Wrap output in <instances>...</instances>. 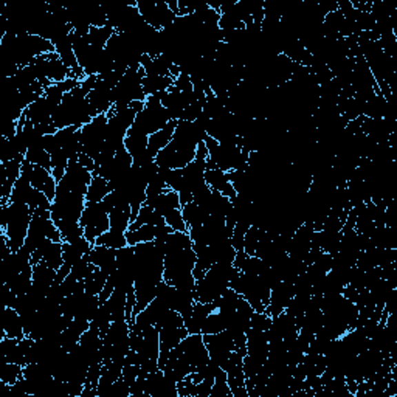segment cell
I'll use <instances>...</instances> for the list:
<instances>
[{
    "label": "cell",
    "mask_w": 397,
    "mask_h": 397,
    "mask_svg": "<svg viewBox=\"0 0 397 397\" xmlns=\"http://www.w3.org/2000/svg\"><path fill=\"white\" fill-rule=\"evenodd\" d=\"M95 112L92 110L87 93L81 87H74L62 98L61 104L53 115L54 126L59 129L78 128L81 129L95 118Z\"/></svg>",
    "instance_id": "cell-1"
},
{
    "label": "cell",
    "mask_w": 397,
    "mask_h": 397,
    "mask_svg": "<svg viewBox=\"0 0 397 397\" xmlns=\"http://www.w3.org/2000/svg\"><path fill=\"white\" fill-rule=\"evenodd\" d=\"M33 213L28 205L23 203H0V233L5 234L12 252H17L25 244Z\"/></svg>",
    "instance_id": "cell-2"
},
{
    "label": "cell",
    "mask_w": 397,
    "mask_h": 397,
    "mask_svg": "<svg viewBox=\"0 0 397 397\" xmlns=\"http://www.w3.org/2000/svg\"><path fill=\"white\" fill-rule=\"evenodd\" d=\"M239 275L241 270L236 269L233 264H213L205 276L196 281V301L214 303Z\"/></svg>",
    "instance_id": "cell-3"
},
{
    "label": "cell",
    "mask_w": 397,
    "mask_h": 397,
    "mask_svg": "<svg viewBox=\"0 0 397 397\" xmlns=\"http://www.w3.org/2000/svg\"><path fill=\"white\" fill-rule=\"evenodd\" d=\"M196 252L192 247L180 252L165 254L163 279L176 289H196V278L192 270L196 267Z\"/></svg>",
    "instance_id": "cell-4"
},
{
    "label": "cell",
    "mask_w": 397,
    "mask_h": 397,
    "mask_svg": "<svg viewBox=\"0 0 397 397\" xmlns=\"http://www.w3.org/2000/svg\"><path fill=\"white\" fill-rule=\"evenodd\" d=\"M230 289L236 290L247 300L254 312H264L265 306L270 303L272 287L259 275L241 272V275L230 284Z\"/></svg>",
    "instance_id": "cell-5"
},
{
    "label": "cell",
    "mask_w": 397,
    "mask_h": 397,
    "mask_svg": "<svg viewBox=\"0 0 397 397\" xmlns=\"http://www.w3.org/2000/svg\"><path fill=\"white\" fill-rule=\"evenodd\" d=\"M146 77L143 67H129L123 74L114 89H112V98H114V108H126L134 101H146V93L143 92V78Z\"/></svg>",
    "instance_id": "cell-6"
},
{
    "label": "cell",
    "mask_w": 397,
    "mask_h": 397,
    "mask_svg": "<svg viewBox=\"0 0 397 397\" xmlns=\"http://www.w3.org/2000/svg\"><path fill=\"white\" fill-rule=\"evenodd\" d=\"M171 121L170 112L160 101L159 95L147 96L145 101V108L141 112H139L134 120L132 129L139 130L141 134L152 135L159 132L160 129H163L167 123Z\"/></svg>",
    "instance_id": "cell-7"
},
{
    "label": "cell",
    "mask_w": 397,
    "mask_h": 397,
    "mask_svg": "<svg viewBox=\"0 0 397 397\" xmlns=\"http://www.w3.org/2000/svg\"><path fill=\"white\" fill-rule=\"evenodd\" d=\"M45 239H52L53 242H62L59 230L52 221V211L39 210L33 213V219H31L30 230L23 247H27L31 254H33L36 248Z\"/></svg>",
    "instance_id": "cell-8"
},
{
    "label": "cell",
    "mask_w": 397,
    "mask_h": 397,
    "mask_svg": "<svg viewBox=\"0 0 397 397\" xmlns=\"http://www.w3.org/2000/svg\"><path fill=\"white\" fill-rule=\"evenodd\" d=\"M79 223L84 228V238L95 245L99 236L110 230L109 213L105 211L103 202H85Z\"/></svg>",
    "instance_id": "cell-9"
},
{
    "label": "cell",
    "mask_w": 397,
    "mask_h": 397,
    "mask_svg": "<svg viewBox=\"0 0 397 397\" xmlns=\"http://www.w3.org/2000/svg\"><path fill=\"white\" fill-rule=\"evenodd\" d=\"M108 115H98L93 118L90 123L81 128V145H83V152L89 155L90 159L96 160L101 154L105 132H108Z\"/></svg>",
    "instance_id": "cell-10"
},
{
    "label": "cell",
    "mask_w": 397,
    "mask_h": 397,
    "mask_svg": "<svg viewBox=\"0 0 397 397\" xmlns=\"http://www.w3.org/2000/svg\"><path fill=\"white\" fill-rule=\"evenodd\" d=\"M140 365V376L146 377L147 374L159 369V357H160V334L159 329L149 326L143 331L141 345L136 351Z\"/></svg>",
    "instance_id": "cell-11"
},
{
    "label": "cell",
    "mask_w": 397,
    "mask_h": 397,
    "mask_svg": "<svg viewBox=\"0 0 397 397\" xmlns=\"http://www.w3.org/2000/svg\"><path fill=\"white\" fill-rule=\"evenodd\" d=\"M141 17L145 19L147 25H151L155 30H165L176 21V12H174L163 0H139L136 2Z\"/></svg>",
    "instance_id": "cell-12"
},
{
    "label": "cell",
    "mask_w": 397,
    "mask_h": 397,
    "mask_svg": "<svg viewBox=\"0 0 397 397\" xmlns=\"http://www.w3.org/2000/svg\"><path fill=\"white\" fill-rule=\"evenodd\" d=\"M205 346H207L210 354V362L219 366V368H225V363L232 352L236 351L233 337L228 331H222L217 334H208L203 335Z\"/></svg>",
    "instance_id": "cell-13"
},
{
    "label": "cell",
    "mask_w": 397,
    "mask_h": 397,
    "mask_svg": "<svg viewBox=\"0 0 397 397\" xmlns=\"http://www.w3.org/2000/svg\"><path fill=\"white\" fill-rule=\"evenodd\" d=\"M177 347L179 351L183 354L185 358L190 362L192 372H197L198 369H202L208 365L210 354L207 346H205L202 334H188L182 341H180V345Z\"/></svg>",
    "instance_id": "cell-14"
},
{
    "label": "cell",
    "mask_w": 397,
    "mask_h": 397,
    "mask_svg": "<svg viewBox=\"0 0 397 397\" xmlns=\"http://www.w3.org/2000/svg\"><path fill=\"white\" fill-rule=\"evenodd\" d=\"M244 357L245 356H242L241 352L233 351L227 360L225 368H223V371H227V382L233 397H248L244 374Z\"/></svg>",
    "instance_id": "cell-15"
},
{
    "label": "cell",
    "mask_w": 397,
    "mask_h": 397,
    "mask_svg": "<svg viewBox=\"0 0 397 397\" xmlns=\"http://www.w3.org/2000/svg\"><path fill=\"white\" fill-rule=\"evenodd\" d=\"M92 177L93 174L89 170H85L84 166H81L79 161H70L64 177H62L61 182H58V186L67 191L77 192V194L85 196L92 182Z\"/></svg>",
    "instance_id": "cell-16"
},
{
    "label": "cell",
    "mask_w": 397,
    "mask_h": 397,
    "mask_svg": "<svg viewBox=\"0 0 397 397\" xmlns=\"http://www.w3.org/2000/svg\"><path fill=\"white\" fill-rule=\"evenodd\" d=\"M145 394L146 397H179L177 382L159 368L145 377Z\"/></svg>",
    "instance_id": "cell-17"
},
{
    "label": "cell",
    "mask_w": 397,
    "mask_h": 397,
    "mask_svg": "<svg viewBox=\"0 0 397 397\" xmlns=\"http://www.w3.org/2000/svg\"><path fill=\"white\" fill-rule=\"evenodd\" d=\"M56 149L65 155L70 161H78L81 152H83V145H81V129L78 128H65L59 129L54 134Z\"/></svg>",
    "instance_id": "cell-18"
},
{
    "label": "cell",
    "mask_w": 397,
    "mask_h": 397,
    "mask_svg": "<svg viewBox=\"0 0 397 397\" xmlns=\"http://www.w3.org/2000/svg\"><path fill=\"white\" fill-rule=\"evenodd\" d=\"M147 141L149 135L141 134L132 128L128 130L126 140H124V147L128 149V152L130 154V157H132L135 166H143L146 165L147 161L155 160L151 157V154L147 151Z\"/></svg>",
    "instance_id": "cell-19"
},
{
    "label": "cell",
    "mask_w": 397,
    "mask_h": 397,
    "mask_svg": "<svg viewBox=\"0 0 397 397\" xmlns=\"http://www.w3.org/2000/svg\"><path fill=\"white\" fill-rule=\"evenodd\" d=\"M295 296L294 290V283L289 281H279L276 285H273L270 292V303L265 306L264 312L267 315L278 316L279 314H283L285 309H287L289 303L292 301V298Z\"/></svg>",
    "instance_id": "cell-20"
},
{
    "label": "cell",
    "mask_w": 397,
    "mask_h": 397,
    "mask_svg": "<svg viewBox=\"0 0 397 397\" xmlns=\"http://www.w3.org/2000/svg\"><path fill=\"white\" fill-rule=\"evenodd\" d=\"M43 263L52 269L58 270L64 263L62 259V242H53L52 239H45L31 254V264Z\"/></svg>",
    "instance_id": "cell-21"
},
{
    "label": "cell",
    "mask_w": 397,
    "mask_h": 397,
    "mask_svg": "<svg viewBox=\"0 0 397 397\" xmlns=\"http://www.w3.org/2000/svg\"><path fill=\"white\" fill-rule=\"evenodd\" d=\"M112 87L110 84L105 83L104 79L96 81V85L93 87V90L87 95L90 103L92 110L95 112V115H105L108 112L114 108V98H112Z\"/></svg>",
    "instance_id": "cell-22"
},
{
    "label": "cell",
    "mask_w": 397,
    "mask_h": 397,
    "mask_svg": "<svg viewBox=\"0 0 397 397\" xmlns=\"http://www.w3.org/2000/svg\"><path fill=\"white\" fill-rule=\"evenodd\" d=\"M140 65L143 67V70H145L146 77H171L176 79L180 74V68L177 65H174L163 54L155 56V58L145 54L140 62Z\"/></svg>",
    "instance_id": "cell-23"
},
{
    "label": "cell",
    "mask_w": 397,
    "mask_h": 397,
    "mask_svg": "<svg viewBox=\"0 0 397 397\" xmlns=\"http://www.w3.org/2000/svg\"><path fill=\"white\" fill-rule=\"evenodd\" d=\"M174 230L170 225H143L135 230H128L126 238L129 245H136L140 242H151L163 239L165 236L172 233Z\"/></svg>",
    "instance_id": "cell-24"
},
{
    "label": "cell",
    "mask_w": 397,
    "mask_h": 397,
    "mask_svg": "<svg viewBox=\"0 0 397 397\" xmlns=\"http://www.w3.org/2000/svg\"><path fill=\"white\" fill-rule=\"evenodd\" d=\"M56 109H58V104H54L50 101L48 98L41 96L39 99H36L33 104H30L27 109H25V115H27L28 120L37 126V124H45L53 121V115Z\"/></svg>",
    "instance_id": "cell-25"
},
{
    "label": "cell",
    "mask_w": 397,
    "mask_h": 397,
    "mask_svg": "<svg viewBox=\"0 0 397 397\" xmlns=\"http://www.w3.org/2000/svg\"><path fill=\"white\" fill-rule=\"evenodd\" d=\"M89 261L105 275L110 276L116 270V250L104 245H93L89 253Z\"/></svg>",
    "instance_id": "cell-26"
},
{
    "label": "cell",
    "mask_w": 397,
    "mask_h": 397,
    "mask_svg": "<svg viewBox=\"0 0 397 397\" xmlns=\"http://www.w3.org/2000/svg\"><path fill=\"white\" fill-rule=\"evenodd\" d=\"M205 182H207V185L211 190L221 192V194L227 196L228 198H234L236 194H238L236 190L233 188L232 182H230L228 172L222 170L207 167V171H205Z\"/></svg>",
    "instance_id": "cell-27"
},
{
    "label": "cell",
    "mask_w": 397,
    "mask_h": 397,
    "mask_svg": "<svg viewBox=\"0 0 397 397\" xmlns=\"http://www.w3.org/2000/svg\"><path fill=\"white\" fill-rule=\"evenodd\" d=\"M145 205L152 207L155 211H157V213H160L163 217L172 213L174 210H182L179 192L172 191L170 188H167L165 192H161V194H159V196L146 197Z\"/></svg>",
    "instance_id": "cell-28"
},
{
    "label": "cell",
    "mask_w": 397,
    "mask_h": 397,
    "mask_svg": "<svg viewBox=\"0 0 397 397\" xmlns=\"http://www.w3.org/2000/svg\"><path fill=\"white\" fill-rule=\"evenodd\" d=\"M2 337L17 338V340H22L23 337H27V334H25V329H23L22 316L16 309H12V307L3 309Z\"/></svg>",
    "instance_id": "cell-29"
},
{
    "label": "cell",
    "mask_w": 397,
    "mask_h": 397,
    "mask_svg": "<svg viewBox=\"0 0 397 397\" xmlns=\"http://www.w3.org/2000/svg\"><path fill=\"white\" fill-rule=\"evenodd\" d=\"M31 185H33V188L42 191L43 194L53 202L56 196V188H58V182H56V179L53 177L52 171L41 166H34L33 174H31Z\"/></svg>",
    "instance_id": "cell-30"
},
{
    "label": "cell",
    "mask_w": 397,
    "mask_h": 397,
    "mask_svg": "<svg viewBox=\"0 0 397 397\" xmlns=\"http://www.w3.org/2000/svg\"><path fill=\"white\" fill-rule=\"evenodd\" d=\"M214 310V304L213 303H198L196 301L194 307H192V312L185 318V327L188 334H202V326L207 316Z\"/></svg>",
    "instance_id": "cell-31"
},
{
    "label": "cell",
    "mask_w": 397,
    "mask_h": 397,
    "mask_svg": "<svg viewBox=\"0 0 397 397\" xmlns=\"http://www.w3.org/2000/svg\"><path fill=\"white\" fill-rule=\"evenodd\" d=\"M176 126H177V121L171 120L163 129H160L159 132L149 135L147 151H149V154H151L152 159H155V155H157L161 149H165L167 146V143L172 140V135H174V130H176Z\"/></svg>",
    "instance_id": "cell-32"
},
{
    "label": "cell",
    "mask_w": 397,
    "mask_h": 397,
    "mask_svg": "<svg viewBox=\"0 0 397 397\" xmlns=\"http://www.w3.org/2000/svg\"><path fill=\"white\" fill-rule=\"evenodd\" d=\"M103 304L109 310L112 321L126 320V292L115 289Z\"/></svg>",
    "instance_id": "cell-33"
},
{
    "label": "cell",
    "mask_w": 397,
    "mask_h": 397,
    "mask_svg": "<svg viewBox=\"0 0 397 397\" xmlns=\"http://www.w3.org/2000/svg\"><path fill=\"white\" fill-rule=\"evenodd\" d=\"M205 210H207V213L210 216L225 219L230 211L233 210L232 198H228L227 196H223V194H221V192H217L213 190V194H211V198L208 201V203L205 205Z\"/></svg>",
    "instance_id": "cell-34"
},
{
    "label": "cell",
    "mask_w": 397,
    "mask_h": 397,
    "mask_svg": "<svg viewBox=\"0 0 397 397\" xmlns=\"http://www.w3.org/2000/svg\"><path fill=\"white\" fill-rule=\"evenodd\" d=\"M70 34L65 36V37H61V39H58V41H54L53 45H54V52L59 54L61 61L64 62V64L70 68V70H74V68L79 67V64H78L77 54H74V52H73V43H72Z\"/></svg>",
    "instance_id": "cell-35"
},
{
    "label": "cell",
    "mask_w": 397,
    "mask_h": 397,
    "mask_svg": "<svg viewBox=\"0 0 397 397\" xmlns=\"http://www.w3.org/2000/svg\"><path fill=\"white\" fill-rule=\"evenodd\" d=\"M143 225H166V222H165V217L160 213H157V211H155L152 207H149V205H143L139 211L136 219L129 225V230L140 228Z\"/></svg>",
    "instance_id": "cell-36"
},
{
    "label": "cell",
    "mask_w": 397,
    "mask_h": 397,
    "mask_svg": "<svg viewBox=\"0 0 397 397\" xmlns=\"http://www.w3.org/2000/svg\"><path fill=\"white\" fill-rule=\"evenodd\" d=\"M182 216H183V221L188 228L192 227H201L203 225L207 219L210 217V214L207 213V210L201 205H197L194 202L191 203H186L185 207H182Z\"/></svg>",
    "instance_id": "cell-37"
},
{
    "label": "cell",
    "mask_w": 397,
    "mask_h": 397,
    "mask_svg": "<svg viewBox=\"0 0 397 397\" xmlns=\"http://www.w3.org/2000/svg\"><path fill=\"white\" fill-rule=\"evenodd\" d=\"M174 85V78L171 77H145L143 78V92L146 93V96L157 95V93L170 90V87Z\"/></svg>",
    "instance_id": "cell-38"
},
{
    "label": "cell",
    "mask_w": 397,
    "mask_h": 397,
    "mask_svg": "<svg viewBox=\"0 0 397 397\" xmlns=\"http://www.w3.org/2000/svg\"><path fill=\"white\" fill-rule=\"evenodd\" d=\"M110 185L109 180H105L104 177L93 176L92 182L89 185V190H87L85 194V202H103L104 197L109 194Z\"/></svg>",
    "instance_id": "cell-39"
},
{
    "label": "cell",
    "mask_w": 397,
    "mask_h": 397,
    "mask_svg": "<svg viewBox=\"0 0 397 397\" xmlns=\"http://www.w3.org/2000/svg\"><path fill=\"white\" fill-rule=\"evenodd\" d=\"M33 185H31L30 180L27 177L21 176L17 179V182L12 186V191H11V197H10V202H14V203H23V205H28L30 201V196L31 192H33Z\"/></svg>",
    "instance_id": "cell-40"
},
{
    "label": "cell",
    "mask_w": 397,
    "mask_h": 397,
    "mask_svg": "<svg viewBox=\"0 0 397 397\" xmlns=\"http://www.w3.org/2000/svg\"><path fill=\"white\" fill-rule=\"evenodd\" d=\"M95 245H104L109 248H114V250H120V248L129 245L128 238L124 232H116V230H108V232L103 233L99 238L95 241Z\"/></svg>",
    "instance_id": "cell-41"
},
{
    "label": "cell",
    "mask_w": 397,
    "mask_h": 397,
    "mask_svg": "<svg viewBox=\"0 0 397 397\" xmlns=\"http://www.w3.org/2000/svg\"><path fill=\"white\" fill-rule=\"evenodd\" d=\"M108 278L109 276L105 275L101 269H98V267L93 265L90 273L84 279L85 292H89V294H93V295H99V292L103 290V287L105 285V281H108Z\"/></svg>",
    "instance_id": "cell-42"
},
{
    "label": "cell",
    "mask_w": 397,
    "mask_h": 397,
    "mask_svg": "<svg viewBox=\"0 0 397 397\" xmlns=\"http://www.w3.org/2000/svg\"><path fill=\"white\" fill-rule=\"evenodd\" d=\"M22 376H23V366L8 362H2V365H0V382H2L5 388L14 385Z\"/></svg>",
    "instance_id": "cell-43"
},
{
    "label": "cell",
    "mask_w": 397,
    "mask_h": 397,
    "mask_svg": "<svg viewBox=\"0 0 397 397\" xmlns=\"http://www.w3.org/2000/svg\"><path fill=\"white\" fill-rule=\"evenodd\" d=\"M115 34V30L112 25H105V27H90L89 31V41L90 45H95L99 48H105L110 37Z\"/></svg>",
    "instance_id": "cell-44"
},
{
    "label": "cell",
    "mask_w": 397,
    "mask_h": 397,
    "mask_svg": "<svg viewBox=\"0 0 397 397\" xmlns=\"http://www.w3.org/2000/svg\"><path fill=\"white\" fill-rule=\"evenodd\" d=\"M130 214H132V210H112L109 213L110 228L126 233L130 225Z\"/></svg>",
    "instance_id": "cell-45"
},
{
    "label": "cell",
    "mask_w": 397,
    "mask_h": 397,
    "mask_svg": "<svg viewBox=\"0 0 397 397\" xmlns=\"http://www.w3.org/2000/svg\"><path fill=\"white\" fill-rule=\"evenodd\" d=\"M110 325H112V318H110V315H109V310L105 309V306L101 303V306L98 307L96 314L93 315V318L90 321V327L96 329V331L101 334V337H104L105 332L109 331Z\"/></svg>",
    "instance_id": "cell-46"
},
{
    "label": "cell",
    "mask_w": 397,
    "mask_h": 397,
    "mask_svg": "<svg viewBox=\"0 0 397 397\" xmlns=\"http://www.w3.org/2000/svg\"><path fill=\"white\" fill-rule=\"evenodd\" d=\"M25 160L30 161L31 165L45 167V170L52 171V155H50L45 149H28L25 154Z\"/></svg>",
    "instance_id": "cell-47"
},
{
    "label": "cell",
    "mask_w": 397,
    "mask_h": 397,
    "mask_svg": "<svg viewBox=\"0 0 397 397\" xmlns=\"http://www.w3.org/2000/svg\"><path fill=\"white\" fill-rule=\"evenodd\" d=\"M210 397H233L232 389H230L227 382V371H223L222 368L216 372L214 385L211 388Z\"/></svg>",
    "instance_id": "cell-48"
},
{
    "label": "cell",
    "mask_w": 397,
    "mask_h": 397,
    "mask_svg": "<svg viewBox=\"0 0 397 397\" xmlns=\"http://www.w3.org/2000/svg\"><path fill=\"white\" fill-rule=\"evenodd\" d=\"M225 331V323H223L222 316L219 315V312L214 309L213 312H211L207 320H205L203 326H202V335H208V334H217V332H222Z\"/></svg>",
    "instance_id": "cell-49"
},
{
    "label": "cell",
    "mask_w": 397,
    "mask_h": 397,
    "mask_svg": "<svg viewBox=\"0 0 397 397\" xmlns=\"http://www.w3.org/2000/svg\"><path fill=\"white\" fill-rule=\"evenodd\" d=\"M28 207L31 210V213H36V211L39 210H52V201L43 194L42 191L39 190H33L30 196V201H28Z\"/></svg>",
    "instance_id": "cell-50"
},
{
    "label": "cell",
    "mask_w": 397,
    "mask_h": 397,
    "mask_svg": "<svg viewBox=\"0 0 397 397\" xmlns=\"http://www.w3.org/2000/svg\"><path fill=\"white\" fill-rule=\"evenodd\" d=\"M264 230L263 228H258V227H250L248 228V232L245 233V238H244V252L247 254H250V256H254V252H256V247H258V242L261 239V234H263Z\"/></svg>",
    "instance_id": "cell-51"
},
{
    "label": "cell",
    "mask_w": 397,
    "mask_h": 397,
    "mask_svg": "<svg viewBox=\"0 0 397 397\" xmlns=\"http://www.w3.org/2000/svg\"><path fill=\"white\" fill-rule=\"evenodd\" d=\"M92 267H93V264H90L89 254H85V256H84L83 259L78 261V263L72 267L70 275H72L73 278H77L78 281H84V279L87 278V275H89V273H90Z\"/></svg>",
    "instance_id": "cell-52"
},
{
    "label": "cell",
    "mask_w": 397,
    "mask_h": 397,
    "mask_svg": "<svg viewBox=\"0 0 397 397\" xmlns=\"http://www.w3.org/2000/svg\"><path fill=\"white\" fill-rule=\"evenodd\" d=\"M165 222L174 232H188V225L185 223L182 216V210H174L172 213L165 216Z\"/></svg>",
    "instance_id": "cell-53"
},
{
    "label": "cell",
    "mask_w": 397,
    "mask_h": 397,
    "mask_svg": "<svg viewBox=\"0 0 397 397\" xmlns=\"http://www.w3.org/2000/svg\"><path fill=\"white\" fill-rule=\"evenodd\" d=\"M272 325V316L265 312H254L252 316V327L259 331H269Z\"/></svg>",
    "instance_id": "cell-54"
},
{
    "label": "cell",
    "mask_w": 397,
    "mask_h": 397,
    "mask_svg": "<svg viewBox=\"0 0 397 397\" xmlns=\"http://www.w3.org/2000/svg\"><path fill=\"white\" fill-rule=\"evenodd\" d=\"M310 265H315L316 269L321 270L323 273H327L329 270L332 269V254L321 252V253L318 254V258L315 259V263L310 264Z\"/></svg>",
    "instance_id": "cell-55"
},
{
    "label": "cell",
    "mask_w": 397,
    "mask_h": 397,
    "mask_svg": "<svg viewBox=\"0 0 397 397\" xmlns=\"http://www.w3.org/2000/svg\"><path fill=\"white\" fill-rule=\"evenodd\" d=\"M174 85H176L180 92H191L192 89H194V87H192L191 78L185 73H180L179 77L174 79Z\"/></svg>",
    "instance_id": "cell-56"
},
{
    "label": "cell",
    "mask_w": 397,
    "mask_h": 397,
    "mask_svg": "<svg viewBox=\"0 0 397 397\" xmlns=\"http://www.w3.org/2000/svg\"><path fill=\"white\" fill-rule=\"evenodd\" d=\"M78 161L81 163V166H84L85 170H89L92 174H93V171H95V160L90 159L89 155H85L84 152H81Z\"/></svg>",
    "instance_id": "cell-57"
}]
</instances>
